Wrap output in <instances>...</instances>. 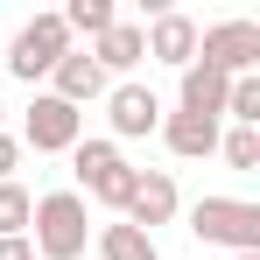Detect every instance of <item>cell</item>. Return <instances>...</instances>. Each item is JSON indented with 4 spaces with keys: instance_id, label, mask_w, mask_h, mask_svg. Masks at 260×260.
<instances>
[{
    "instance_id": "cell-1",
    "label": "cell",
    "mask_w": 260,
    "mask_h": 260,
    "mask_svg": "<svg viewBox=\"0 0 260 260\" xmlns=\"http://www.w3.org/2000/svg\"><path fill=\"white\" fill-rule=\"evenodd\" d=\"M28 246L36 260H85L91 246V204L78 190H43L28 211Z\"/></svg>"
},
{
    "instance_id": "cell-2",
    "label": "cell",
    "mask_w": 260,
    "mask_h": 260,
    "mask_svg": "<svg viewBox=\"0 0 260 260\" xmlns=\"http://www.w3.org/2000/svg\"><path fill=\"white\" fill-rule=\"evenodd\" d=\"M71 49H78V43H71V28H63V14H28V21H21V36H14V43H0V71H14L21 85H43Z\"/></svg>"
},
{
    "instance_id": "cell-3",
    "label": "cell",
    "mask_w": 260,
    "mask_h": 260,
    "mask_svg": "<svg viewBox=\"0 0 260 260\" xmlns=\"http://www.w3.org/2000/svg\"><path fill=\"white\" fill-rule=\"evenodd\" d=\"M190 232H197L204 246L260 253V204H246V197H197V204H190Z\"/></svg>"
},
{
    "instance_id": "cell-4",
    "label": "cell",
    "mask_w": 260,
    "mask_h": 260,
    "mask_svg": "<svg viewBox=\"0 0 260 260\" xmlns=\"http://www.w3.org/2000/svg\"><path fill=\"white\" fill-rule=\"evenodd\" d=\"M71 176H78V197L91 190L106 211H127L134 169H127V155H120L113 141H78V148H71Z\"/></svg>"
},
{
    "instance_id": "cell-5",
    "label": "cell",
    "mask_w": 260,
    "mask_h": 260,
    "mask_svg": "<svg viewBox=\"0 0 260 260\" xmlns=\"http://www.w3.org/2000/svg\"><path fill=\"white\" fill-rule=\"evenodd\" d=\"M197 63L218 78H253L260 71V21H211L197 28Z\"/></svg>"
},
{
    "instance_id": "cell-6",
    "label": "cell",
    "mask_w": 260,
    "mask_h": 260,
    "mask_svg": "<svg viewBox=\"0 0 260 260\" xmlns=\"http://www.w3.org/2000/svg\"><path fill=\"white\" fill-rule=\"evenodd\" d=\"M21 141H28L36 155H71V148L85 141V113L63 106L56 91H36V99H28V120H21Z\"/></svg>"
},
{
    "instance_id": "cell-7",
    "label": "cell",
    "mask_w": 260,
    "mask_h": 260,
    "mask_svg": "<svg viewBox=\"0 0 260 260\" xmlns=\"http://www.w3.org/2000/svg\"><path fill=\"white\" fill-rule=\"evenodd\" d=\"M106 120H113V148H120V141H148V134L162 127V99L127 78V85L106 91Z\"/></svg>"
},
{
    "instance_id": "cell-8",
    "label": "cell",
    "mask_w": 260,
    "mask_h": 260,
    "mask_svg": "<svg viewBox=\"0 0 260 260\" xmlns=\"http://www.w3.org/2000/svg\"><path fill=\"white\" fill-rule=\"evenodd\" d=\"M183 211V197H176V176L169 169H134V197H127V225H141L148 239H155V225H169Z\"/></svg>"
},
{
    "instance_id": "cell-9",
    "label": "cell",
    "mask_w": 260,
    "mask_h": 260,
    "mask_svg": "<svg viewBox=\"0 0 260 260\" xmlns=\"http://www.w3.org/2000/svg\"><path fill=\"white\" fill-rule=\"evenodd\" d=\"M141 43H148V56H155V63L183 71V63H197V21H190L183 7H155V21L141 28Z\"/></svg>"
},
{
    "instance_id": "cell-10",
    "label": "cell",
    "mask_w": 260,
    "mask_h": 260,
    "mask_svg": "<svg viewBox=\"0 0 260 260\" xmlns=\"http://www.w3.org/2000/svg\"><path fill=\"white\" fill-rule=\"evenodd\" d=\"M49 91H56L63 106H78V113H85L91 99H106V91H113V78H106V71L91 63V49H71V56H63V63L49 71Z\"/></svg>"
},
{
    "instance_id": "cell-11",
    "label": "cell",
    "mask_w": 260,
    "mask_h": 260,
    "mask_svg": "<svg viewBox=\"0 0 260 260\" xmlns=\"http://www.w3.org/2000/svg\"><path fill=\"white\" fill-rule=\"evenodd\" d=\"M162 148L169 155H183V162H204V155H218V120H197V113H162Z\"/></svg>"
},
{
    "instance_id": "cell-12",
    "label": "cell",
    "mask_w": 260,
    "mask_h": 260,
    "mask_svg": "<svg viewBox=\"0 0 260 260\" xmlns=\"http://www.w3.org/2000/svg\"><path fill=\"white\" fill-rule=\"evenodd\" d=\"M225 85L232 78H218L204 63H183V85H176V113H197V120H225Z\"/></svg>"
},
{
    "instance_id": "cell-13",
    "label": "cell",
    "mask_w": 260,
    "mask_h": 260,
    "mask_svg": "<svg viewBox=\"0 0 260 260\" xmlns=\"http://www.w3.org/2000/svg\"><path fill=\"white\" fill-rule=\"evenodd\" d=\"M141 56H148V43H141V28H134V21H113V28L91 43V63H99L106 78H113V71H134Z\"/></svg>"
},
{
    "instance_id": "cell-14",
    "label": "cell",
    "mask_w": 260,
    "mask_h": 260,
    "mask_svg": "<svg viewBox=\"0 0 260 260\" xmlns=\"http://www.w3.org/2000/svg\"><path fill=\"white\" fill-rule=\"evenodd\" d=\"M99 260H162V246H155L141 225L120 218V225H106V232H99Z\"/></svg>"
},
{
    "instance_id": "cell-15",
    "label": "cell",
    "mask_w": 260,
    "mask_h": 260,
    "mask_svg": "<svg viewBox=\"0 0 260 260\" xmlns=\"http://www.w3.org/2000/svg\"><path fill=\"white\" fill-rule=\"evenodd\" d=\"M113 21H120V7H113V0H71V7H63V28H71V43H78V36H91V43H99Z\"/></svg>"
},
{
    "instance_id": "cell-16",
    "label": "cell",
    "mask_w": 260,
    "mask_h": 260,
    "mask_svg": "<svg viewBox=\"0 0 260 260\" xmlns=\"http://www.w3.org/2000/svg\"><path fill=\"white\" fill-rule=\"evenodd\" d=\"M225 120H232V127H260V71L225 85Z\"/></svg>"
},
{
    "instance_id": "cell-17",
    "label": "cell",
    "mask_w": 260,
    "mask_h": 260,
    "mask_svg": "<svg viewBox=\"0 0 260 260\" xmlns=\"http://www.w3.org/2000/svg\"><path fill=\"white\" fill-rule=\"evenodd\" d=\"M28 211H36V197L21 183H0V239H28Z\"/></svg>"
},
{
    "instance_id": "cell-18",
    "label": "cell",
    "mask_w": 260,
    "mask_h": 260,
    "mask_svg": "<svg viewBox=\"0 0 260 260\" xmlns=\"http://www.w3.org/2000/svg\"><path fill=\"white\" fill-rule=\"evenodd\" d=\"M218 155H225L232 169H260V127H232V134H218Z\"/></svg>"
},
{
    "instance_id": "cell-19",
    "label": "cell",
    "mask_w": 260,
    "mask_h": 260,
    "mask_svg": "<svg viewBox=\"0 0 260 260\" xmlns=\"http://www.w3.org/2000/svg\"><path fill=\"white\" fill-rule=\"evenodd\" d=\"M14 169H21V141L0 134V183H14Z\"/></svg>"
},
{
    "instance_id": "cell-20",
    "label": "cell",
    "mask_w": 260,
    "mask_h": 260,
    "mask_svg": "<svg viewBox=\"0 0 260 260\" xmlns=\"http://www.w3.org/2000/svg\"><path fill=\"white\" fill-rule=\"evenodd\" d=\"M0 260H36V246L28 239H0Z\"/></svg>"
},
{
    "instance_id": "cell-21",
    "label": "cell",
    "mask_w": 260,
    "mask_h": 260,
    "mask_svg": "<svg viewBox=\"0 0 260 260\" xmlns=\"http://www.w3.org/2000/svg\"><path fill=\"white\" fill-rule=\"evenodd\" d=\"M232 260H260V253H232Z\"/></svg>"
},
{
    "instance_id": "cell-22",
    "label": "cell",
    "mask_w": 260,
    "mask_h": 260,
    "mask_svg": "<svg viewBox=\"0 0 260 260\" xmlns=\"http://www.w3.org/2000/svg\"><path fill=\"white\" fill-rule=\"evenodd\" d=\"M0 120H7V106H0Z\"/></svg>"
}]
</instances>
